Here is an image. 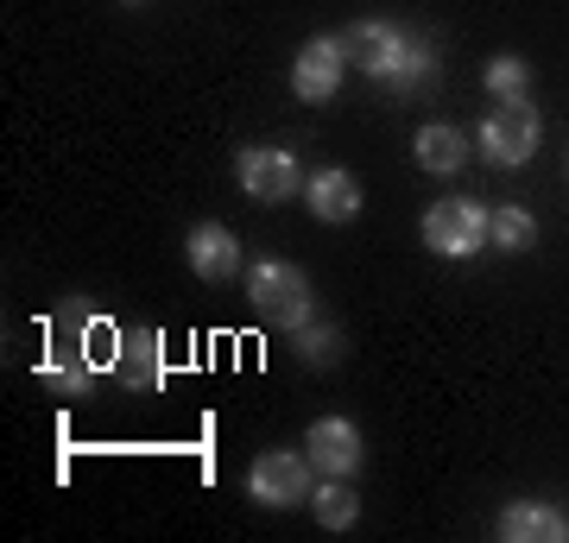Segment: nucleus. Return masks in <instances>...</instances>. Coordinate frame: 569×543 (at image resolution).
Here are the masks:
<instances>
[{"instance_id": "obj_18", "label": "nucleus", "mask_w": 569, "mask_h": 543, "mask_svg": "<svg viewBox=\"0 0 569 543\" xmlns=\"http://www.w3.org/2000/svg\"><path fill=\"white\" fill-rule=\"evenodd\" d=\"M121 7H146V0H121Z\"/></svg>"}, {"instance_id": "obj_14", "label": "nucleus", "mask_w": 569, "mask_h": 543, "mask_svg": "<svg viewBox=\"0 0 569 543\" xmlns=\"http://www.w3.org/2000/svg\"><path fill=\"white\" fill-rule=\"evenodd\" d=\"M488 241L500 247V253H531V247H538V222H531V209H519V202L488 209Z\"/></svg>"}, {"instance_id": "obj_1", "label": "nucleus", "mask_w": 569, "mask_h": 543, "mask_svg": "<svg viewBox=\"0 0 569 543\" xmlns=\"http://www.w3.org/2000/svg\"><path fill=\"white\" fill-rule=\"evenodd\" d=\"M336 39H342L348 70H367V77L399 101L418 95V89L430 82V70H437V51L418 44V39H406L392 20H355V26H342Z\"/></svg>"}, {"instance_id": "obj_6", "label": "nucleus", "mask_w": 569, "mask_h": 543, "mask_svg": "<svg viewBox=\"0 0 569 543\" xmlns=\"http://www.w3.org/2000/svg\"><path fill=\"white\" fill-rule=\"evenodd\" d=\"M234 178H241V190L253 202H291L298 190H305V171H298V159L284 152V145H241V159H234Z\"/></svg>"}, {"instance_id": "obj_16", "label": "nucleus", "mask_w": 569, "mask_h": 543, "mask_svg": "<svg viewBox=\"0 0 569 543\" xmlns=\"http://www.w3.org/2000/svg\"><path fill=\"white\" fill-rule=\"evenodd\" d=\"M342 348H348V335L336 329V322H305V329H291V354H298L305 366H336Z\"/></svg>"}, {"instance_id": "obj_10", "label": "nucleus", "mask_w": 569, "mask_h": 543, "mask_svg": "<svg viewBox=\"0 0 569 543\" xmlns=\"http://www.w3.org/2000/svg\"><path fill=\"white\" fill-rule=\"evenodd\" d=\"M305 202H310L317 222H355V215H361V183H355V171H342V164H323V171L305 178Z\"/></svg>"}, {"instance_id": "obj_4", "label": "nucleus", "mask_w": 569, "mask_h": 543, "mask_svg": "<svg viewBox=\"0 0 569 543\" xmlns=\"http://www.w3.org/2000/svg\"><path fill=\"white\" fill-rule=\"evenodd\" d=\"M425 247H430V253H443V260H468V253H481V247H488V209H481V202H468V197L430 202Z\"/></svg>"}, {"instance_id": "obj_7", "label": "nucleus", "mask_w": 569, "mask_h": 543, "mask_svg": "<svg viewBox=\"0 0 569 543\" xmlns=\"http://www.w3.org/2000/svg\"><path fill=\"white\" fill-rule=\"evenodd\" d=\"M305 455L317 474H329V481H355L367 462V443H361V423L355 418H317L305 430Z\"/></svg>"}, {"instance_id": "obj_15", "label": "nucleus", "mask_w": 569, "mask_h": 543, "mask_svg": "<svg viewBox=\"0 0 569 543\" xmlns=\"http://www.w3.org/2000/svg\"><path fill=\"white\" fill-rule=\"evenodd\" d=\"M310 512H317V524H323V531H348V524L361 519V493H355V486L348 481H317V493H310Z\"/></svg>"}, {"instance_id": "obj_17", "label": "nucleus", "mask_w": 569, "mask_h": 543, "mask_svg": "<svg viewBox=\"0 0 569 543\" xmlns=\"http://www.w3.org/2000/svg\"><path fill=\"white\" fill-rule=\"evenodd\" d=\"M481 82H488V95L493 101H519L531 89V63L526 58H488V70H481Z\"/></svg>"}, {"instance_id": "obj_5", "label": "nucleus", "mask_w": 569, "mask_h": 543, "mask_svg": "<svg viewBox=\"0 0 569 543\" xmlns=\"http://www.w3.org/2000/svg\"><path fill=\"white\" fill-rule=\"evenodd\" d=\"M538 140H545V121H538V108H531L526 95L493 101L488 121H481V152H488L493 164H526L531 152H538Z\"/></svg>"}, {"instance_id": "obj_12", "label": "nucleus", "mask_w": 569, "mask_h": 543, "mask_svg": "<svg viewBox=\"0 0 569 543\" xmlns=\"http://www.w3.org/2000/svg\"><path fill=\"white\" fill-rule=\"evenodd\" d=\"M114 380H121L127 392H152V385H164V354H159V335H152V329H127L121 361H114Z\"/></svg>"}, {"instance_id": "obj_8", "label": "nucleus", "mask_w": 569, "mask_h": 543, "mask_svg": "<svg viewBox=\"0 0 569 543\" xmlns=\"http://www.w3.org/2000/svg\"><path fill=\"white\" fill-rule=\"evenodd\" d=\"M348 77V58H342V39H310L291 63V95L298 101H329Z\"/></svg>"}, {"instance_id": "obj_2", "label": "nucleus", "mask_w": 569, "mask_h": 543, "mask_svg": "<svg viewBox=\"0 0 569 543\" xmlns=\"http://www.w3.org/2000/svg\"><path fill=\"white\" fill-rule=\"evenodd\" d=\"M247 303H253V316L272 322V329H305L317 316V291H310L305 265L291 260H260L247 272Z\"/></svg>"}, {"instance_id": "obj_13", "label": "nucleus", "mask_w": 569, "mask_h": 543, "mask_svg": "<svg viewBox=\"0 0 569 543\" xmlns=\"http://www.w3.org/2000/svg\"><path fill=\"white\" fill-rule=\"evenodd\" d=\"M411 152H418L425 171L449 178V171H462V164H468V133H462V127H449V121H430V127H418Z\"/></svg>"}, {"instance_id": "obj_3", "label": "nucleus", "mask_w": 569, "mask_h": 543, "mask_svg": "<svg viewBox=\"0 0 569 543\" xmlns=\"http://www.w3.org/2000/svg\"><path fill=\"white\" fill-rule=\"evenodd\" d=\"M317 493V467H310L305 449H266L247 467V500L266 505V512H284V505H310Z\"/></svg>"}, {"instance_id": "obj_11", "label": "nucleus", "mask_w": 569, "mask_h": 543, "mask_svg": "<svg viewBox=\"0 0 569 543\" xmlns=\"http://www.w3.org/2000/svg\"><path fill=\"white\" fill-rule=\"evenodd\" d=\"M493 531H500L507 543H563L569 537V519L557 512V505H545V500H512Z\"/></svg>"}, {"instance_id": "obj_9", "label": "nucleus", "mask_w": 569, "mask_h": 543, "mask_svg": "<svg viewBox=\"0 0 569 543\" xmlns=\"http://www.w3.org/2000/svg\"><path fill=\"white\" fill-rule=\"evenodd\" d=\"M183 253H190V272L203 284H222V279L241 272V241H234V228H222V222H197L190 241H183Z\"/></svg>"}]
</instances>
